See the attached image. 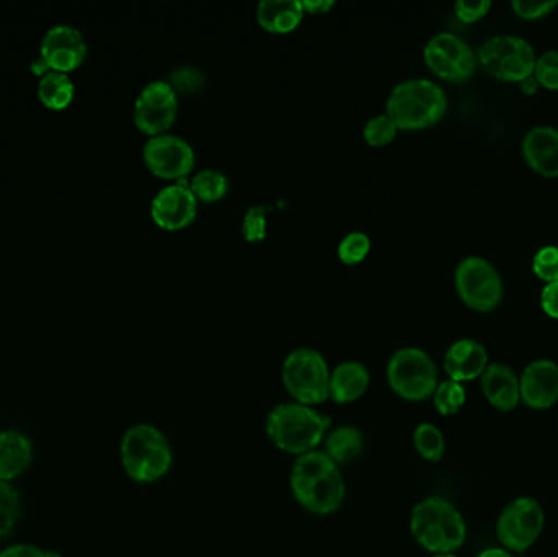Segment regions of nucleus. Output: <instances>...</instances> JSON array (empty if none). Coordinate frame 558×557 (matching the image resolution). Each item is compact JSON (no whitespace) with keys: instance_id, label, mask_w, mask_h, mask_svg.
I'll list each match as a JSON object with an SVG mask.
<instances>
[{"instance_id":"1","label":"nucleus","mask_w":558,"mask_h":557,"mask_svg":"<svg viewBox=\"0 0 558 557\" xmlns=\"http://www.w3.org/2000/svg\"><path fill=\"white\" fill-rule=\"evenodd\" d=\"M289 485L297 504L313 515L335 513L345 502L342 471L319 449L297 456L290 469Z\"/></svg>"},{"instance_id":"2","label":"nucleus","mask_w":558,"mask_h":557,"mask_svg":"<svg viewBox=\"0 0 558 557\" xmlns=\"http://www.w3.org/2000/svg\"><path fill=\"white\" fill-rule=\"evenodd\" d=\"M332 420L315 407L299 403H284L268 413L264 430L270 442L280 451L300 456L319 448L325 440Z\"/></svg>"},{"instance_id":"3","label":"nucleus","mask_w":558,"mask_h":557,"mask_svg":"<svg viewBox=\"0 0 558 557\" xmlns=\"http://www.w3.org/2000/svg\"><path fill=\"white\" fill-rule=\"evenodd\" d=\"M410 533L430 553H456L466 543L467 524L462 513L449 500L434 495L414 505Z\"/></svg>"},{"instance_id":"4","label":"nucleus","mask_w":558,"mask_h":557,"mask_svg":"<svg viewBox=\"0 0 558 557\" xmlns=\"http://www.w3.org/2000/svg\"><path fill=\"white\" fill-rule=\"evenodd\" d=\"M124 471L137 484H153L169 474L173 451L165 433L150 423L126 430L120 446Z\"/></svg>"},{"instance_id":"5","label":"nucleus","mask_w":558,"mask_h":557,"mask_svg":"<svg viewBox=\"0 0 558 557\" xmlns=\"http://www.w3.org/2000/svg\"><path fill=\"white\" fill-rule=\"evenodd\" d=\"M447 109L446 94L437 84L426 79H411L394 87L387 99L385 115L398 129L417 132L441 122Z\"/></svg>"},{"instance_id":"6","label":"nucleus","mask_w":558,"mask_h":557,"mask_svg":"<svg viewBox=\"0 0 558 557\" xmlns=\"http://www.w3.org/2000/svg\"><path fill=\"white\" fill-rule=\"evenodd\" d=\"M330 373L320 351L297 348L284 360L281 380L294 403L315 407L328 400Z\"/></svg>"},{"instance_id":"7","label":"nucleus","mask_w":558,"mask_h":557,"mask_svg":"<svg viewBox=\"0 0 558 557\" xmlns=\"http://www.w3.org/2000/svg\"><path fill=\"white\" fill-rule=\"evenodd\" d=\"M390 389L408 403H423L433 397L437 384V368L433 358L417 347L395 351L387 363Z\"/></svg>"},{"instance_id":"8","label":"nucleus","mask_w":558,"mask_h":557,"mask_svg":"<svg viewBox=\"0 0 558 557\" xmlns=\"http://www.w3.org/2000/svg\"><path fill=\"white\" fill-rule=\"evenodd\" d=\"M483 70L503 83H525L534 74V50L528 41L518 37L489 38L479 51Z\"/></svg>"},{"instance_id":"9","label":"nucleus","mask_w":558,"mask_h":557,"mask_svg":"<svg viewBox=\"0 0 558 557\" xmlns=\"http://www.w3.org/2000/svg\"><path fill=\"white\" fill-rule=\"evenodd\" d=\"M456 289L463 305L479 312L493 311L503 298L501 278L482 257H467L457 265Z\"/></svg>"},{"instance_id":"10","label":"nucleus","mask_w":558,"mask_h":557,"mask_svg":"<svg viewBox=\"0 0 558 557\" xmlns=\"http://www.w3.org/2000/svg\"><path fill=\"white\" fill-rule=\"evenodd\" d=\"M545 515L532 497H519L506 505L496 521V536L509 553H524L544 530Z\"/></svg>"},{"instance_id":"11","label":"nucleus","mask_w":558,"mask_h":557,"mask_svg":"<svg viewBox=\"0 0 558 557\" xmlns=\"http://www.w3.org/2000/svg\"><path fill=\"white\" fill-rule=\"evenodd\" d=\"M87 44L77 28L58 25L46 32L39 47V58L32 63V73L42 77L48 73L77 70L84 63Z\"/></svg>"},{"instance_id":"12","label":"nucleus","mask_w":558,"mask_h":557,"mask_svg":"<svg viewBox=\"0 0 558 557\" xmlns=\"http://www.w3.org/2000/svg\"><path fill=\"white\" fill-rule=\"evenodd\" d=\"M424 63L434 76L449 83H463L475 73L476 58L472 48L452 34H439L427 41Z\"/></svg>"},{"instance_id":"13","label":"nucleus","mask_w":558,"mask_h":557,"mask_svg":"<svg viewBox=\"0 0 558 557\" xmlns=\"http://www.w3.org/2000/svg\"><path fill=\"white\" fill-rule=\"evenodd\" d=\"M178 115V96L170 83L153 81L147 84L134 103V123L144 135H165Z\"/></svg>"},{"instance_id":"14","label":"nucleus","mask_w":558,"mask_h":557,"mask_svg":"<svg viewBox=\"0 0 558 557\" xmlns=\"http://www.w3.org/2000/svg\"><path fill=\"white\" fill-rule=\"evenodd\" d=\"M144 164L163 181H185L195 168V151L188 141L175 135H159L144 146Z\"/></svg>"},{"instance_id":"15","label":"nucleus","mask_w":558,"mask_h":557,"mask_svg":"<svg viewBox=\"0 0 558 557\" xmlns=\"http://www.w3.org/2000/svg\"><path fill=\"white\" fill-rule=\"evenodd\" d=\"M198 213V200L189 190V182L178 181L162 188L150 205V216L157 226L165 231L188 227Z\"/></svg>"},{"instance_id":"16","label":"nucleus","mask_w":558,"mask_h":557,"mask_svg":"<svg viewBox=\"0 0 558 557\" xmlns=\"http://www.w3.org/2000/svg\"><path fill=\"white\" fill-rule=\"evenodd\" d=\"M521 403L529 409L545 410L558 403V364L551 360L532 361L519 377Z\"/></svg>"},{"instance_id":"17","label":"nucleus","mask_w":558,"mask_h":557,"mask_svg":"<svg viewBox=\"0 0 558 557\" xmlns=\"http://www.w3.org/2000/svg\"><path fill=\"white\" fill-rule=\"evenodd\" d=\"M488 367V354L482 344L472 338L454 342L444 355V371L457 383L476 380Z\"/></svg>"},{"instance_id":"18","label":"nucleus","mask_w":558,"mask_h":557,"mask_svg":"<svg viewBox=\"0 0 558 557\" xmlns=\"http://www.w3.org/2000/svg\"><path fill=\"white\" fill-rule=\"evenodd\" d=\"M483 396L499 412H511L521 403L519 377L508 364L493 363L480 376Z\"/></svg>"},{"instance_id":"19","label":"nucleus","mask_w":558,"mask_h":557,"mask_svg":"<svg viewBox=\"0 0 558 557\" xmlns=\"http://www.w3.org/2000/svg\"><path fill=\"white\" fill-rule=\"evenodd\" d=\"M522 154L532 171L544 177H558V129L532 128L522 139Z\"/></svg>"},{"instance_id":"20","label":"nucleus","mask_w":558,"mask_h":557,"mask_svg":"<svg viewBox=\"0 0 558 557\" xmlns=\"http://www.w3.org/2000/svg\"><path fill=\"white\" fill-rule=\"evenodd\" d=\"M371 384L368 368L359 361H343L330 373L328 399L348 406L364 396Z\"/></svg>"},{"instance_id":"21","label":"nucleus","mask_w":558,"mask_h":557,"mask_svg":"<svg viewBox=\"0 0 558 557\" xmlns=\"http://www.w3.org/2000/svg\"><path fill=\"white\" fill-rule=\"evenodd\" d=\"M303 15L306 12L299 0H264L257 9L258 24L263 30L274 35H286L296 30Z\"/></svg>"},{"instance_id":"22","label":"nucleus","mask_w":558,"mask_h":557,"mask_svg":"<svg viewBox=\"0 0 558 557\" xmlns=\"http://www.w3.org/2000/svg\"><path fill=\"white\" fill-rule=\"evenodd\" d=\"M32 459V443L23 433H0V481L9 482L18 478Z\"/></svg>"},{"instance_id":"23","label":"nucleus","mask_w":558,"mask_h":557,"mask_svg":"<svg viewBox=\"0 0 558 557\" xmlns=\"http://www.w3.org/2000/svg\"><path fill=\"white\" fill-rule=\"evenodd\" d=\"M364 435L358 426L339 425L325 435V455L336 465H348L364 451Z\"/></svg>"},{"instance_id":"24","label":"nucleus","mask_w":558,"mask_h":557,"mask_svg":"<svg viewBox=\"0 0 558 557\" xmlns=\"http://www.w3.org/2000/svg\"><path fill=\"white\" fill-rule=\"evenodd\" d=\"M74 83L64 73H48L39 79L38 97L42 106L51 110H62L74 99Z\"/></svg>"},{"instance_id":"25","label":"nucleus","mask_w":558,"mask_h":557,"mask_svg":"<svg viewBox=\"0 0 558 557\" xmlns=\"http://www.w3.org/2000/svg\"><path fill=\"white\" fill-rule=\"evenodd\" d=\"M189 190L195 195L196 200L202 203H215L227 195L228 181L224 174L212 169L198 172L189 182Z\"/></svg>"},{"instance_id":"26","label":"nucleus","mask_w":558,"mask_h":557,"mask_svg":"<svg viewBox=\"0 0 558 557\" xmlns=\"http://www.w3.org/2000/svg\"><path fill=\"white\" fill-rule=\"evenodd\" d=\"M413 445L418 455L430 462H439L446 453L444 433L434 423L423 422L414 429Z\"/></svg>"},{"instance_id":"27","label":"nucleus","mask_w":558,"mask_h":557,"mask_svg":"<svg viewBox=\"0 0 558 557\" xmlns=\"http://www.w3.org/2000/svg\"><path fill=\"white\" fill-rule=\"evenodd\" d=\"M466 399L467 393L462 384L452 380L437 384L433 394L434 409L443 417L456 416L462 409Z\"/></svg>"},{"instance_id":"28","label":"nucleus","mask_w":558,"mask_h":557,"mask_svg":"<svg viewBox=\"0 0 558 557\" xmlns=\"http://www.w3.org/2000/svg\"><path fill=\"white\" fill-rule=\"evenodd\" d=\"M20 517L18 492L9 484L0 481V537L12 533Z\"/></svg>"},{"instance_id":"29","label":"nucleus","mask_w":558,"mask_h":557,"mask_svg":"<svg viewBox=\"0 0 558 557\" xmlns=\"http://www.w3.org/2000/svg\"><path fill=\"white\" fill-rule=\"evenodd\" d=\"M397 133V125L385 113L369 120L365 123L364 129H362L365 143L372 146V148H384V146L390 145Z\"/></svg>"},{"instance_id":"30","label":"nucleus","mask_w":558,"mask_h":557,"mask_svg":"<svg viewBox=\"0 0 558 557\" xmlns=\"http://www.w3.org/2000/svg\"><path fill=\"white\" fill-rule=\"evenodd\" d=\"M371 239L364 233H349L338 246V257L345 265H358L368 257Z\"/></svg>"},{"instance_id":"31","label":"nucleus","mask_w":558,"mask_h":557,"mask_svg":"<svg viewBox=\"0 0 558 557\" xmlns=\"http://www.w3.org/2000/svg\"><path fill=\"white\" fill-rule=\"evenodd\" d=\"M268 208L266 207H251L248 208L241 223V236L247 243H261L266 237L268 233Z\"/></svg>"},{"instance_id":"32","label":"nucleus","mask_w":558,"mask_h":557,"mask_svg":"<svg viewBox=\"0 0 558 557\" xmlns=\"http://www.w3.org/2000/svg\"><path fill=\"white\" fill-rule=\"evenodd\" d=\"M535 83L548 90H558V51H547L535 61Z\"/></svg>"},{"instance_id":"33","label":"nucleus","mask_w":558,"mask_h":557,"mask_svg":"<svg viewBox=\"0 0 558 557\" xmlns=\"http://www.w3.org/2000/svg\"><path fill=\"white\" fill-rule=\"evenodd\" d=\"M535 275L545 283L557 282L558 280V247H542L534 256L532 262Z\"/></svg>"},{"instance_id":"34","label":"nucleus","mask_w":558,"mask_h":557,"mask_svg":"<svg viewBox=\"0 0 558 557\" xmlns=\"http://www.w3.org/2000/svg\"><path fill=\"white\" fill-rule=\"evenodd\" d=\"M489 8H492V2H488V0H475V2L459 0V2L454 5V11H456V15L459 17L460 22H463V24H473V22L485 17V15L488 14Z\"/></svg>"},{"instance_id":"35","label":"nucleus","mask_w":558,"mask_h":557,"mask_svg":"<svg viewBox=\"0 0 558 557\" xmlns=\"http://www.w3.org/2000/svg\"><path fill=\"white\" fill-rule=\"evenodd\" d=\"M170 86L175 89V92L176 90H179V92H196L202 86V74L193 70V67H182V70L173 73Z\"/></svg>"},{"instance_id":"36","label":"nucleus","mask_w":558,"mask_h":557,"mask_svg":"<svg viewBox=\"0 0 558 557\" xmlns=\"http://www.w3.org/2000/svg\"><path fill=\"white\" fill-rule=\"evenodd\" d=\"M555 5H557V2H531V0H516V2H512L516 14L525 18V21L545 17Z\"/></svg>"},{"instance_id":"37","label":"nucleus","mask_w":558,"mask_h":557,"mask_svg":"<svg viewBox=\"0 0 558 557\" xmlns=\"http://www.w3.org/2000/svg\"><path fill=\"white\" fill-rule=\"evenodd\" d=\"M0 557H61V554L54 550H42L32 544H16L2 550Z\"/></svg>"},{"instance_id":"38","label":"nucleus","mask_w":558,"mask_h":557,"mask_svg":"<svg viewBox=\"0 0 558 557\" xmlns=\"http://www.w3.org/2000/svg\"><path fill=\"white\" fill-rule=\"evenodd\" d=\"M541 305L548 318L558 319V280L542 289Z\"/></svg>"},{"instance_id":"39","label":"nucleus","mask_w":558,"mask_h":557,"mask_svg":"<svg viewBox=\"0 0 558 557\" xmlns=\"http://www.w3.org/2000/svg\"><path fill=\"white\" fill-rule=\"evenodd\" d=\"M335 2L332 0H306L302 2L303 12L306 14H326V12L332 11Z\"/></svg>"},{"instance_id":"40","label":"nucleus","mask_w":558,"mask_h":557,"mask_svg":"<svg viewBox=\"0 0 558 557\" xmlns=\"http://www.w3.org/2000/svg\"><path fill=\"white\" fill-rule=\"evenodd\" d=\"M476 557H514L505 547H488V549L482 550Z\"/></svg>"},{"instance_id":"41","label":"nucleus","mask_w":558,"mask_h":557,"mask_svg":"<svg viewBox=\"0 0 558 557\" xmlns=\"http://www.w3.org/2000/svg\"><path fill=\"white\" fill-rule=\"evenodd\" d=\"M433 557H457L454 553H446V554H433Z\"/></svg>"}]
</instances>
